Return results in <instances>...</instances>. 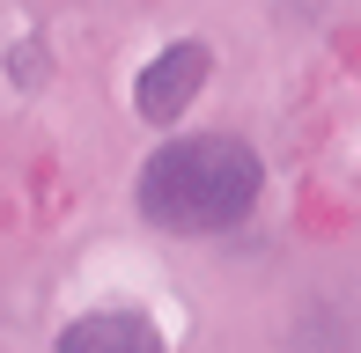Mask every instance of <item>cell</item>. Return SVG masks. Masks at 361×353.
Segmentation results:
<instances>
[{
	"label": "cell",
	"mask_w": 361,
	"mask_h": 353,
	"mask_svg": "<svg viewBox=\"0 0 361 353\" xmlns=\"http://www.w3.org/2000/svg\"><path fill=\"white\" fill-rule=\"evenodd\" d=\"M258 191H266V162H258L251 140L177 133L140 162L133 206L162 236H221V229H243L258 214Z\"/></svg>",
	"instance_id": "1"
},
{
	"label": "cell",
	"mask_w": 361,
	"mask_h": 353,
	"mask_svg": "<svg viewBox=\"0 0 361 353\" xmlns=\"http://www.w3.org/2000/svg\"><path fill=\"white\" fill-rule=\"evenodd\" d=\"M207 74H214V52H207L200 37H177L162 59H147V67H140V82H133V110H140L147 125H177L192 103H200Z\"/></svg>",
	"instance_id": "2"
},
{
	"label": "cell",
	"mask_w": 361,
	"mask_h": 353,
	"mask_svg": "<svg viewBox=\"0 0 361 353\" xmlns=\"http://www.w3.org/2000/svg\"><path fill=\"white\" fill-rule=\"evenodd\" d=\"M59 353H170V346H162L155 316H140V309H96V316H81V324L59 331Z\"/></svg>",
	"instance_id": "3"
}]
</instances>
